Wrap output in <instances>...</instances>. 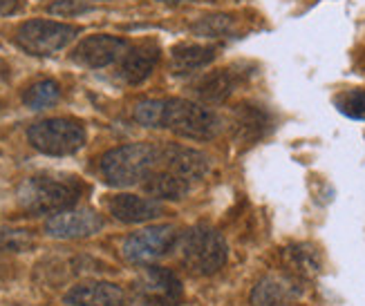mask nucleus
<instances>
[{"mask_svg":"<svg viewBox=\"0 0 365 306\" xmlns=\"http://www.w3.org/2000/svg\"><path fill=\"white\" fill-rule=\"evenodd\" d=\"M83 184L70 174H34L23 181L19 204L31 215H56L78 204Z\"/></svg>","mask_w":365,"mask_h":306,"instance_id":"obj_1","label":"nucleus"},{"mask_svg":"<svg viewBox=\"0 0 365 306\" xmlns=\"http://www.w3.org/2000/svg\"><path fill=\"white\" fill-rule=\"evenodd\" d=\"M160 168V148L153 143H128L108 150L99 170L106 184L115 188H128L135 184H144L148 176Z\"/></svg>","mask_w":365,"mask_h":306,"instance_id":"obj_2","label":"nucleus"},{"mask_svg":"<svg viewBox=\"0 0 365 306\" xmlns=\"http://www.w3.org/2000/svg\"><path fill=\"white\" fill-rule=\"evenodd\" d=\"M227 257L229 248L225 237L206 223H197L182 237L180 260L195 275H213L227 264Z\"/></svg>","mask_w":365,"mask_h":306,"instance_id":"obj_3","label":"nucleus"},{"mask_svg":"<svg viewBox=\"0 0 365 306\" xmlns=\"http://www.w3.org/2000/svg\"><path fill=\"white\" fill-rule=\"evenodd\" d=\"M164 127L184 139L193 141H209L220 132V117L211 107L186 101V99H170L164 110Z\"/></svg>","mask_w":365,"mask_h":306,"instance_id":"obj_4","label":"nucleus"},{"mask_svg":"<svg viewBox=\"0 0 365 306\" xmlns=\"http://www.w3.org/2000/svg\"><path fill=\"white\" fill-rule=\"evenodd\" d=\"M29 143L50 157H68L86 146V127L74 119H45L29 127Z\"/></svg>","mask_w":365,"mask_h":306,"instance_id":"obj_5","label":"nucleus"},{"mask_svg":"<svg viewBox=\"0 0 365 306\" xmlns=\"http://www.w3.org/2000/svg\"><path fill=\"white\" fill-rule=\"evenodd\" d=\"M78 27L56 21H27L16 29V43L31 56H52L78 36Z\"/></svg>","mask_w":365,"mask_h":306,"instance_id":"obj_6","label":"nucleus"},{"mask_svg":"<svg viewBox=\"0 0 365 306\" xmlns=\"http://www.w3.org/2000/svg\"><path fill=\"white\" fill-rule=\"evenodd\" d=\"M184 295L180 278L162 266H148L135 282L133 306H178Z\"/></svg>","mask_w":365,"mask_h":306,"instance_id":"obj_7","label":"nucleus"},{"mask_svg":"<svg viewBox=\"0 0 365 306\" xmlns=\"http://www.w3.org/2000/svg\"><path fill=\"white\" fill-rule=\"evenodd\" d=\"M178 241V231L170 223H160L139 233H133L123 241L121 253L130 264H150L160 257L168 255Z\"/></svg>","mask_w":365,"mask_h":306,"instance_id":"obj_8","label":"nucleus"},{"mask_svg":"<svg viewBox=\"0 0 365 306\" xmlns=\"http://www.w3.org/2000/svg\"><path fill=\"white\" fill-rule=\"evenodd\" d=\"M128 50H130V43L125 38L110 36V34H94V36L83 38L74 47L72 60L83 68L99 70V68L113 65V63H119Z\"/></svg>","mask_w":365,"mask_h":306,"instance_id":"obj_9","label":"nucleus"},{"mask_svg":"<svg viewBox=\"0 0 365 306\" xmlns=\"http://www.w3.org/2000/svg\"><path fill=\"white\" fill-rule=\"evenodd\" d=\"M103 228V219L90 208H70L47 219L45 231L56 239H83L97 235Z\"/></svg>","mask_w":365,"mask_h":306,"instance_id":"obj_10","label":"nucleus"},{"mask_svg":"<svg viewBox=\"0 0 365 306\" xmlns=\"http://www.w3.org/2000/svg\"><path fill=\"white\" fill-rule=\"evenodd\" d=\"M160 168L175 172L188 181H195L211 170V159L200 150L166 143L160 148Z\"/></svg>","mask_w":365,"mask_h":306,"instance_id":"obj_11","label":"nucleus"},{"mask_svg":"<svg viewBox=\"0 0 365 306\" xmlns=\"http://www.w3.org/2000/svg\"><path fill=\"white\" fill-rule=\"evenodd\" d=\"M300 297V284L296 275H267L251 291V306H289Z\"/></svg>","mask_w":365,"mask_h":306,"instance_id":"obj_12","label":"nucleus"},{"mask_svg":"<svg viewBox=\"0 0 365 306\" xmlns=\"http://www.w3.org/2000/svg\"><path fill=\"white\" fill-rule=\"evenodd\" d=\"M108 213L123 223H144L164 215V206L155 199L137 195H115L106 201Z\"/></svg>","mask_w":365,"mask_h":306,"instance_id":"obj_13","label":"nucleus"},{"mask_svg":"<svg viewBox=\"0 0 365 306\" xmlns=\"http://www.w3.org/2000/svg\"><path fill=\"white\" fill-rule=\"evenodd\" d=\"M160 63V47L146 41L130 47L125 56L119 60V76L128 85H139L153 74L155 65Z\"/></svg>","mask_w":365,"mask_h":306,"instance_id":"obj_14","label":"nucleus"},{"mask_svg":"<svg viewBox=\"0 0 365 306\" xmlns=\"http://www.w3.org/2000/svg\"><path fill=\"white\" fill-rule=\"evenodd\" d=\"M66 304L72 306H123L125 295L113 282H81L66 293Z\"/></svg>","mask_w":365,"mask_h":306,"instance_id":"obj_15","label":"nucleus"},{"mask_svg":"<svg viewBox=\"0 0 365 306\" xmlns=\"http://www.w3.org/2000/svg\"><path fill=\"white\" fill-rule=\"evenodd\" d=\"M269 125H272V119H269L262 107L237 105L233 115V139L240 146H253V143H258L267 134Z\"/></svg>","mask_w":365,"mask_h":306,"instance_id":"obj_16","label":"nucleus"},{"mask_svg":"<svg viewBox=\"0 0 365 306\" xmlns=\"http://www.w3.org/2000/svg\"><path fill=\"white\" fill-rule=\"evenodd\" d=\"M215 58L213 45H200V43H182L173 47L170 52V70L175 74H188L193 70H202Z\"/></svg>","mask_w":365,"mask_h":306,"instance_id":"obj_17","label":"nucleus"},{"mask_svg":"<svg viewBox=\"0 0 365 306\" xmlns=\"http://www.w3.org/2000/svg\"><path fill=\"white\" fill-rule=\"evenodd\" d=\"M235 85L237 78L231 70H215L211 74H206L195 85V94L204 105H220L229 99Z\"/></svg>","mask_w":365,"mask_h":306,"instance_id":"obj_18","label":"nucleus"},{"mask_svg":"<svg viewBox=\"0 0 365 306\" xmlns=\"http://www.w3.org/2000/svg\"><path fill=\"white\" fill-rule=\"evenodd\" d=\"M144 188L150 197L155 199H173V201H180L188 195L190 190V181L184 179V176L164 170V168H157L148 179L144 181Z\"/></svg>","mask_w":365,"mask_h":306,"instance_id":"obj_19","label":"nucleus"},{"mask_svg":"<svg viewBox=\"0 0 365 306\" xmlns=\"http://www.w3.org/2000/svg\"><path fill=\"white\" fill-rule=\"evenodd\" d=\"M282 260L284 266L292 270V275L312 280L321 273L323 262H321V253L309 244H294L282 250Z\"/></svg>","mask_w":365,"mask_h":306,"instance_id":"obj_20","label":"nucleus"},{"mask_svg":"<svg viewBox=\"0 0 365 306\" xmlns=\"http://www.w3.org/2000/svg\"><path fill=\"white\" fill-rule=\"evenodd\" d=\"M58 99H61V88H58L56 80H52V78L36 80V83H31V85L25 90V94H23V103H25L29 110L50 107V105H54Z\"/></svg>","mask_w":365,"mask_h":306,"instance_id":"obj_21","label":"nucleus"},{"mask_svg":"<svg viewBox=\"0 0 365 306\" xmlns=\"http://www.w3.org/2000/svg\"><path fill=\"white\" fill-rule=\"evenodd\" d=\"M190 29L202 38H225V36L233 34L235 23L227 14H213V16H204V19H200L195 25H190Z\"/></svg>","mask_w":365,"mask_h":306,"instance_id":"obj_22","label":"nucleus"},{"mask_svg":"<svg viewBox=\"0 0 365 306\" xmlns=\"http://www.w3.org/2000/svg\"><path fill=\"white\" fill-rule=\"evenodd\" d=\"M34 246V235L27 228L0 226V253H25Z\"/></svg>","mask_w":365,"mask_h":306,"instance_id":"obj_23","label":"nucleus"},{"mask_svg":"<svg viewBox=\"0 0 365 306\" xmlns=\"http://www.w3.org/2000/svg\"><path fill=\"white\" fill-rule=\"evenodd\" d=\"M334 105L341 115L356 119V121H365V90L363 88L341 92L334 99Z\"/></svg>","mask_w":365,"mask_h":306,"instance_id":"obj_24","label":"nucleus"},{"mask_svg":"<svg viewBox=\"0 0 365 306\" xmlns=\"http://www.w3.org/2000/svg\"><path fill=\"white\" fill-rule=\"evenodd\" d=\"M166 101H139L133 110V117L144 127H164Z\"/></svg>","mask_w":365,"mask_h":306,"instance_id":"obj_25","label":"nucleus"},{"mask_svg":"<svg viewBox=\"0 0 365 306\" xmlns=\"http://www.w3.org/2000/svg\"><path fill=\"white\" fill-rule=\"evenodd\" d=\"M47 11L54 16H61V19H72V16L94 11V7L83 3V0H54V3L47 7Z\"/></svg>","mask_w":365,"mask_h":306,"instance_id":"obj_26","label":"nucleus"},{"mask_svg":"<svg viewBox=\"0 0 365 306\" xmlns=\"http://www.w3.org/2000/svg\"><path fill=\"white\" fill-rule=\"evenodd\" d=\"M16 9H19V0H0V16L14 14Z\"/></svg>","mask_w":365,"mask_h":306,"instance_id":"obj_27","label":"nucleus"},{"mask_svg":"<svg viewBox=\"0 0 365 306\" xmlns=\"http://www.w3.org/2000/svg\"><path fill=\"white\" fill-rule=\"evenodd\" d=\"M164 5H186V3H197V0H160Z\"/></svg>","mask_w":365,"mask_h":306,"instance_id":"obj_28","label":"nucleus"}]
</instances>
